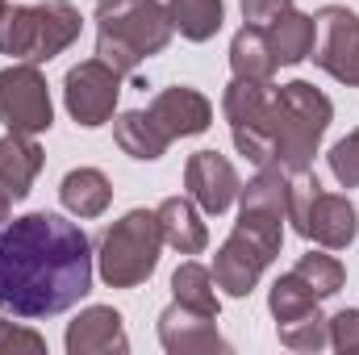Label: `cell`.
<instances>
[{"mask_svg": "<svg viewBox=\"0 0 359 355\" xmlns=\"http://www.w3.org/2000/svg\"><path fill=\"white\" fill-rule=\"evenodd\" d=\"M92 293V243L63 213H25L0 230V309L55 318Z\"/></svg>", "mask_w": 359, "mask_h": 355, "instance_id": "1", "label": "cell"}, {"mask_svg": "<svg viewBox=\"0 0 359 355\" xmlns=\"http://www.w3.org/2000/svg\"><path fill=\"white\" fill-rule=\"evenodd\" d=\"M172 17L159 0H96V59L134 76L142 59L172 42Z\"/></svg>", "mask_w": 359, "mask_h": 355, "instance_id": "2", "label": "cell"}, {"mask_svg": "<svg viewBox=\"0 0 359 355\" xmlns=\"http://www.w3.org/2000/svg\"><path fill=\"white\" fill-rule=\"evenodd\" d=\"M330 121H334L330 96L309 80H288L271 88V163H280L284 172L313 168V155Z\"/></svg>", "mask_w": 359, "mask_h": 355, "instance_id": "3", "label": "cell"}, {"mask_svg": "<svg viewBox=\"0 0 359 355\" xmlns=\"http://www.w3.org/2000/svg\"><path fill=\"white\" fill-rule=\"evenodd\" d=\"M80 8L67 0L42 4H4L0 8V55L21 63H50L80 38Z\"/></svg>", "mask_w": 359, "mask_h": 355, "instance_id": "4", "label": "cell"}, {"mask_svg": "<svg viewBox=\"0 0 359 355\" xmlns=\"http://www.w3.org/2000/svg\"><path fill=\"white\" fill-rule=\"evenodd\" d=\"M159 247H163V234H159L155 209H130L100 234V247H96L100 280L109 288H138L159 267Z\"/></svg>", "mask_w": 359, "mask_h": 355, "instance_id": "5", "label": "cell"}, {"mask_svg": "<svg viewBox=\"0 0 359 355\" xmlns=\"http://www.w3.org/2000/svg\"><path fill=\"white\" fill-rule=\"evenodd\" d=\"M222 113L230 121L234 147L264 168L271 163V84L259 80H230L222 92Z\"/></svg>", "mask_w": 359, "mask_h": 355, "instance_id": "6", "label": "cell"}, {"mask_svg": "<svg viewBox=\"0 0 359 355\" xmlns=\"http://www.w3.org/2000/svg\"><path fill=\"white\" fill-rule=\"evenodd\" d=\"M0 121L8 134H46L55 126V105L38 63H13L0 72Z\"/></svg>", "mask_w": 359, "mask_h": 355, "instance_id": "7", "label": "cell"}, {"mask_svg": "<svg viewBox=\"0 0 359 355\" xmlns=\"http://www.w3.org/2000/svg\"><path fill=\"white\" fill-rule=\"evenodd\" d=\"M313 21H318V38L309 59L339 84L359 88V17L347 4H322Z\"/></svg>", "mask_w": 359, "mask_h": 355, "instance_id": "8", "label": "cell"}, {"mask_svg": "<svg viewBox=\"0 0 359 355\" xmlns=\"http://www.w3.org/2000/svg\"><path fill=\"white\" fill-rule=\"evenodd\" d=\"M280 255V243H268L264 234H251L243 226L230 230V239L222 243V251L213 255V284L226 297H251L259 276L268 272V264Z\"/></svg>", "mask_w": 359, "mask_h": 355, "instance_id": "9", "label": "cell"}, {"mask_svg": "<svg viewBox=\"0 0 359 355\" xmlns=\"http://www.w3.org/2000/svg\"><path fill=\"white\" fill-rule=\"evenodd\" d=\"M117 96H121V72H113L104 59H84L67 72L63 80V100H67V113L76 117V126L96 130L113 117L117 109Z\"/></svg>", "mask_w": 359, "mask_h": 355, "instance_id": "10", "label": "cell"}, {"mask_svg": "<svg viewBox=\"0 0 359 355\" xmlns=\"http://www.w3.org/2000/svg\"><path fill=\"white\" fill-rule=\"evenodd\" d=\"M184 188H188V196L196 201V209H205V213H226L234 201H238V188H243V180L234 172V163L226 159V155H217V151H196V155H188V163H184Z\"/></svg>", "mask_w": 359, "mask_h": 355, "instance_id": "11", "label": "cell"}, {"mask_svg": "<svg viewBox=\"0 0 359 355\" xmlns=\"http://www.w3.org/2000/svg\"><path fill=\"white\" fill-rule=\"evenodd\" d=\"M159 343L168 355H209V351H230V343L217 335V318H205L196 309H184L172 301L159 314Z\"/></svg>", "mask_w": 359, "mask_h": 355, "instance_id": "12", "label": "cell"}, {"mask_svg": "<svg viewBox=\"0 0 359 355\" xmlns=\"http://www.w3.org/2000/svg\"><path fill=\"white\" fill-rule=\"evenodd\" d=\"M67 355H126L130 339L121 326V314L113 305H88L76 314V322H67L63 335Z\"/></svg>", "mask_w": 359, "mask_h": 355, "instance_id": "13", "label": "cell"}, {"mask_svg": "<svg viewBox=\"0 0 359 355\" xmlns=\"http://www.w3.org/2000/svg\"><path fill=\"white\" fill-rule=\"evenodd\" d=\"M147 113L155 117V126L176 142V138H196V134H205L209 130V121H213V105L201 96L196 88H163L155 92V100L147 105Z\"/></svg>", "mask_w": 359, "mask_h": 355, "instance_id": "14", "label": "cell"}, {"mask_svg": "<svg viewBox=\"0 0 359 355\" xmlns=\"http://www.w3.org/2000/svg\"><path fill=\"white\" fill-rule=\"evenodd\" d=\"M355 230H359L355 205L347 196L322 188L318 201H313V209H309V217H305V226L297 234L309 239V243H318V247H326V251H347L355 243Z\"/></svg>", "mask_w": 359, "mask_h": 355, "instance_id": "15", "label": "cell"}, {"mask_svg": "<svg viewBox=\"0 0 359 355\" xmlns=\"http://www.w3.org/2000/svg\"><path fill=\"white\" fill-rule=\"evenodd\" d=\"M46 155L42 147L34 142V134H4L0 138V188L13 196V201H25L34 180L42 172Z\"/></svg>", "mask_w": 359, "mask_h": 355, "instance_id": "16", "label": "cell"}, {"mask_svg": "<svg viewBox=\"0 0 359 355\" xmlns=\"http://www.w3.org/2000/svg\"><path fill=\"white\" fill-rule=\"evenodd\" d=\"M155 222H159V234L163 243L180 251V255H201L209 247V230L196 213V201L192 196H168L159 209H155Z\"/></svg>", "mask_w": 359, "mask_h": 355, "instance_id": "17", "label": "cell"}, {"mask_svg": "<svg viewBox=\"0 0 359 355\" xmlns=\"http://www.w3.org/2000/svg\"><path fill=\"white\" fill-rule=\"evenodd\" d=\"M113 142H117L130 159L155 163V159H163V151H168V142H172V138L155 126V117H151V113L130 109V113H117V117H113Z\"/></svg>", "mask_w": 359, "mask_h": 355, "instance_id": "18", "label": "cell"}, {"mask_svg": "<svg viewBox=\"0 0 359 355\" xmlns=\"http://www.w3.org/2000/svg\"><path fill=\"white\" fill-rule=\"evenodd\" d=\"M264 34H268V46H271L276 67H292V63H301V59H309V55H313L318 21H313V17H305V13H297V8H288L280 21H271Z\"/></svg>", "mask_w": 359, "mask_h": 355, "instance_id": "19", "label": "cell"}, {"mask_svg": "<svg viewBox=\"0 0 359 355\" xmlns=\"http://www.w3.org/2000/svg\"><path fill=\"white\" fill-rule=\"evenodd\" d=\"M59 201L76 217H100L109 209V201H113V184L100 168H76L59 184Z\"/></svg>", "mask_w": 359, "mask_h": 355, "instance_id": "20", "label": "cell"}, {"mask_svg": "<svg viewBox=\"0 0 359 355\" xmlns=\"http://www.w3.org/2000/svg\"><path fill=\"white\" fill-rule=\"evenodd\" d=\"M230 67H234V80H259L271 84L276 76V59H271L268 34L255 29V25H243L230 42Z\"/></svg>", "mask_w": 359, "mask_h": 355, "instance_id": "21", "label": "cell"}, {"mask_svg": "<svg viewBox=\"0 0 359 355\" xmlns=\"http://www.w3.org/2000/svg\"><path fill=\"white\" fill-rule=\"evenodd\" d=\"M172 301H180L184 309H196L205 318H217L222 314V301L213 293V272L196 260H184L172 272Z\"/></svg>", "mask_w": 359, "mask_h": 355, "instance_id": "22", "label": "cell"}, {"mask_svg": "<svg viewBox=\"0 0 359 355\" xmlns=\"http://www.w3.org/2000/svg\"><path fill=\"white\" fill-rule=\"evenodd\" d=\"M168 17H172V29L180 38L209 42L226 21V4L222 0H168Z\"/></svg>", "mask_w": 359, "mask_h": 355, "instance_id": "23", "label": "cell"}, {"mask_svg": "<svg viewBox=\"0 0 359 355\" xmlns=\"http://www.w3.org/2000/svg\"><path fill=\"white\" fill-rule=\"evenodd\" d=\"M318 293L297 276V272H284L276 284H271L268 293V309L276 322H288V318H301V314H309V309H318Z\"/></svg>", "mask_w": 359, "mask_h": 355, "instance_id": "24", "label": "cell"}, {"mask_svg": "<svg viewBox=\"0 0 359 355\" xmlns=\"http://www.w3.org/2000/svg\"><path fill=\"white\" fill-rule=\"evenodd\" d=\"M276 335L288 351H322L330 347V318H322V309H309L301 318L276 322Z\"/></svg>", "mask_w": 359, "mask_h": 355, "instance_id": "25", "label": "cell"}, {"mask_svg": "<svg viewBox=\"0 0 359 355\" xmlns=\"http://www.w3.org/2000/svg\"><path fill=\"white\" fill-rule=\"evenodd\" d=\"M318 297H334L343 284H347V267L339 264L334 255H326V251H305L301 260H297V267H292Z\"/></svg>", "mask_w": 359, "mask_h": 355, "instance_id": "26", "label": "cell"}, {"mask_svg": "<svg viewBox=\"0 0 359 355\" xmlns=\"http://www.w3.org/2000/svg\"><path fill=\"white\" fill-rule=\"evenodd\" d=\"M326 159H330V172L343 188H359V130H351L343 142H334Z\"/></svg>", "mask_w": 359, "mask_h": 355, "instance_id": "27", "label": "cell"}, {"mask_svg": "<svg viewBox=\"0 0 359 355\" xmlns=\"http://www.w3.org/2000/svg\"><path fill=\"white\" fill-rule=\"evenodd\" d=\"M17 355V351H25V355H42L46 351V339L38 335V330H29V326H17V322H4L0 318V355Z\"/></svg>", "mask_w": 359, "mask_h": 355, "instance_id": "28", "label": "cell"}, {"mask_svg": "<svg viewBox=\"0 0 359 355\" xmlns=\"http://www.w3.org/2000/svg\"><path fill=\"white\" fill-rule=\"evenodd\" d=\"M330 347L343 355L359 351V309H343L330 318Z\"/></svg>", "mask_w": 359, "mask_h": 355, "instance_id": "29", "label": "cell"}, {"mask_svg": "<svg viewBox=\"0 0 359 355\" xmlns=\"http://www.w3.org/2000/svg\"><path fill=\"white\" fill-rule=\"evenodd\" d=\"M292 8V0H243V25L268 29L271 21H280Z\"/></svg>", "mask_w": 359, "mask_h": 355, "instance_id": "30", "label": "cell"}, {"mask_svg": "<svg viewBox=\"0 0 359 355\" xmlns=\"http://www.w3.org/2000/svg\"><path fill=\"white\" fill-rule=\"evenodd\" d=\"M8 213H13V196H8V192L0 188V226L8 222Z\"/></svg>", "mask_w": 359, "mask_h": 355, "instance_id": "31", "label": "cell"}, {"mask_svg": "<svg viewBox=\"0 0 359 355\" xmlns=\"http://www.w3.org/2000/svg\"><path fill=\"white\" fill-rule=\"evenodd\" d=\"M4 4H8V0H0V8H4Z\"/></svg>", "mask_w": 359, "mask_h": 355, "instance_id": "32", "label": "cell"}]
</instances>
